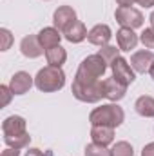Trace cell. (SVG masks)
Listing matches in <instances>:
<instances>
[{"instance_id": "17", "label": "cell", "mask_w": 154, "mask_h": 156, "mask_svg": "<svg viewBox=\"0 0 154 156\" xmlns=\"http://www.w3.org/2000/svg\"><path fill=\"white\" fill-rule=\"evenodd\" d=\"M87 29H85V26L80 22V20H75L65 31H64V37L67 42H71V44H80V42H83V40L87 38Z\"/></svg>"}, {"instance_id": "25", "label": "cell", "mask_w": 154, "mask_h": 156, "mask_svg": "<svg viewBox=\"0 0 154 156\" xmlns=\"http://www.w3.org/2000/svg\"><path fill=\"white\" fill-rule=\"evenodd\" d=\"M0 94H2V107H5L9 102H11V96H13V91L9 85H0Z\"/></svg>"}, {"instance_id": "26", "label": "cell", "mask_w": 154, "mask_h": 156, "mask_svg": "<svg viewBox=\"0 0 154 156\" xmlns=\"http://www.w3.org/2000/svg\"><path fill=\"white\" fill-rule=\"evenodd\" d=\"M0 156H20V149H13V147H7L2 151Z\"/></svg>"}, {"instance_id": "13", "label": "cell", "mask_w": 154, "mask_h": 156, "mask_svg": "<svg viewBox=\"0 0 154 156\" xmlns=\"http://www.w3.org/2000/svg\"><path fill=\"white\" fill-rule=\"evenodd\" d=\"M103 87H105V98L111 100L113 104L118 102V100H121L125 96V91H127V85H123L121 82H118L114 76L103 80Z\"/></svg>"}, {"instance_id": "19", "label": "cell", "mask_w": 154, "mask_h": 156, "mask_svg": "<svg viewBox=\"0 0 154 156\" xmlns=\"http://www.w3.org/2000/svg\"><path fill=\"white\" fill-rule=\"evenodd\" d=\"M45 58H47V64L53 66V67H62L67 60V51L62 47V45H54L51 49L45 51Z\"/></svg>"}, {"instance_id": "18", "label": "cell", "mask_w": 154, "mask_h": 156, "mask_svg": "<svg viewBox=\"0 0 154 156\" xmlns=\"http://www.w3.org/2000/svg\"><path fill=\"white\" fill-rule=\"evenodd\" d=\"M134 109L140 116L143 118H154V98L149 94H143L140 96L136 102H134Z\"/></svg>"}, {"instance_id": "23", "label": "cell", "mask_w": 154, "mask_h": 156, "mask_svg": "<svg viewBox=\"0 0 154 156\" xmlns=\"http://www.w3.org/2000/svg\"><path fill=\"white\" fill-rule=\"evenodd\" d=\"M142 44L147 47V49H154V27H147L143 29V33L140 35Z\"/></svg>"}, {"instance_id": "10", "label": "cell", "mask_w": 154, "mask_h": 156, "mask_svg": "<svg viewBox=\"0 0 154 156\" xmlns=\"http://www.w3.org/2000/svg\"><path fill=\"white\" fill-rule=\"evenodd\" d=\"M9 87L13 91V94H26L31 87H33V76L26 71H18L11 76Z\"/></svg>"}, {"instance_id": "8", "label": "cell", "mask_w": 154, "mask_h": 156, "mask_svg": "<svg viewBox=\"0 0 154 156\" xmlns=\"http://www.w3.org/2000/svg\"><path fill=\"white\" fill-rule=\"evenodd\" d=\"M76 20V11L71 7V5H60L56 11H54V15H53V24H54V27L58 29V31H65L73 22Z\"/></svg>"}, {"instance_id": "24", "label": "cell", "mask_w": 154, "mask_h": 156, "mask_svg": "<svg viewBox=\"0 0 154 156\" xmlns=\"http://www.w3.org/2000/svg\"><path fill=\"white\" fill-rule=\"evenodd\" d=\"M0 38H2V51H7L9 47H11V44H13V35H11V31L9 29H5V27H2L0 29Z\"/></svg>"}, {"instance_id": "21", "label": "cell", "mask_w": 154, "mask_h": 156, "mask_svg": "<svg viewBox=\"0 0 154 156\" xmlns=\"http://www.w3.org/2000/svg\"><path fill=\"white\" fill-rule=\"evenodd\" d=\"M111 156H134V149L129 142H116L111 149Z\"/></svg>"}, {"instance_id": "22", "label": "cell", "mask_w": 154, "mask_h": 156, "mask_svg": "<svg viewBox=\"0 0 154 156\" xmlns=\"http://www.w3.org/2000/svg\"><path fill=\"white\" fill-rule=\"evenodd\" d=\"M85 156H111V151L98 144H89L85 147Z\"/></svg>"}, {"instance_id": "29", "label": "cell", "mask_w": 154, "mask_h": 156, "mask_svg": "<svg viewBox=\"0 0 154 156\" xmlns=\"http://www.w3.org/2000/svg\"><path fill=\"white\" fill-rule=\"evenodd\" d=\"M24 156H44V153H42L40 149H35V147H33V149L26 151V154H24Z\"/></svg>"}, {"instance_id": "27", "label": "cell", "mask_w": 154, "mask_h": 156, "mask_svg": "<svg viewBox=\"0 0 154 156\" xmlns=\"http://www.w3.org/2000/svg\"><path fill=\"white\" fill-rule=\"evenodd\" d=\"M142 156H154V142L152 144H147L142 151Z\"/></svg>"}, {"instance_id": "16", "label": "cell", "mask_w": 154, "mask_h": 156, "mask_svg": "<svg viewBox=\"0 0 154 156\" xmlns=\"http://www.w3.org/2000/svg\"><path fill=\"white\" fill-rule=\"evenodd\" d=\"M37 37L40 40V45L45 51L51 49V47H54V45H60V38H62V35H60V31L56 27H44Z\"/></svg>"}, {"instance_id": "9", "label": "cell", "mask_w": 154, "mask_h": 156, "mask_svg": "<svg viewBox=\"0 0 154 156\" xmlns=\"http://www.w3.org/2000/svg\"><path fill=\"white\" fill-rule=\"evenodd\" d=\"M154 64V53L152 51H136L132 56H131V67L136 71V73H149L151 66Z\"/></svg>"}, {"instance_id": "4", "label": "cell", "mask_w": 154, "mask_h": 156, "mask_svg": "<svg viewBox=\"0 0 154 156\" xmlns=\"http://www.w3.org/2000/svg\"><path fill=\"white\" fill-rule=\"evenodd\" d=\"M123 120H125V113L116 104H107V105L96 107L89 115V122L93 125H105V127H113V129L121 125Z\"/></svg>"}, {"instance_id": "12", "label": "cell", "mask_w": 154, "mask_h": 156, "mask_svg": "<svg viewBox=\"0 0 154 156\" xmlns=\"http://www.w3.org/2000/svg\"><path fill=\"white\" fill-rule=\"evenodd\" d=\"M20 51L26 58H38L42 56V53L45 51L42 45H40L38 37L35 35H29V37H24L22 42H20Z\"/></svg>"}, {"instance_id": "20", "label": "cell", "mask_w": 154, "mask_h": 156, "mask_svg": "<svg viewBox=\"0 0 154 156\" xmlns=\"http://www.w3.org/2000/svg\"><path fill=\"white\" fill-rule=\"evenodd\" d=\"M98 55L105 60V64H107V66H113V64H114V60L120 56V49H116L114 45H103V47L98 51Z\"/></svg>"}, {"instance_id": "5", "label": "cell", "mask_w": 154, "mask_h": 156, "mask_svg": "<svg viewBox=\"0 0 154 156\" xmlns=\"http://www.w3.org/2000/svg\"><path fill=\"white\" fill-rule=\"evenodd\" d=\"M71 91H73V96L76 100L85 102V104H96V102H100L105 96L103 82H94V83H78V82H73Z\"/></svg>"}, {"instance_id": "7", "label": "cell", "mask_w": 154, "mask_h": 156, "mask_svg": "<svg viewBox=\"0 0 154 156\" xmlns=\"http://www.w3.org/2000/svg\"><path fill=\"white\" fill-rule=\"evenodd\" d=\"M111 67H113V76H114L118 82H121L123 85H131V83L136 80V75H134L132 67H131L129 62H127L125 58H121V56L116 58L114 64H113Z\"/></svg>"}, {"instance_id": "11", "label": "cell", "mask_w": 154, "mask_h": 156, "mask_svg": "<svg viewBox=\"0 0 154 156\" xmlns=\"http://www.w3.org/2000/svg\"><path fill=\"white\" fill-rule=\"evenodd\" d=\"M111 38H113V31H111V27H109L107 24H98V26H94V27L89 31V35H87V40H89L93 45H100V47L107 45Z\"/></svg>"}, {"instance_id": "1", "label": "cell", "mask_w": 154, "mask_h": 156, "mask_svg": "<svg viewBox=\"0 0 154 156\" xmlns=\"http://www.w3.org/2000/svg\"><path fill=\"white\" fill-rule=\"evenodd\" d=\"M2 133H4V142L7 147L13 149H24L29 145L31 136L26 131V120L22 116H7L2 123Z\"/></svg>"}, {"instance_id": "3", "label": "cell", "mask_w": 154, "mask_h": 156, "mask_svg": "<svg viewBox=\"0 0 154 156\" xmlns=\"http://www.w3.org/2000/svg\"><path fill=\"white\" fill-rule=\"evenodd\" d=\"M35 85L42 93H54L60 91L65 85V73L62 71V67H53L47 66L44 69H40L38 75L35 76Z\"/></svg>"}, {"instance_id": "31", "label": "cell", "mask_w": 154, "mask_h": 156, "mask_svg": "<svg viewBox=\"0 0 154 156\" xmlns=\"http://www.w3.org/2000/svg\"><path fill=\"white\" fill-rule=\"evenodd\" d=\"M149 75H151V78L154 80V64L151 66V69H149Z\"/></svg>"}, {"instance_id": "14", "label": "cell", "mask_w": 154, "mask_h": 156, "mask_svg": "<svg viewBox=\"0 0 154 156\" xmlns=\"http://www.w3.org/2000/svg\"><path fill=\"white\" fill-rule=\"evenodd\" d=\"M91 138H93V144L107 147L109 144L114 142V129L113 127H105V125H93Z\"/></svg>"}, {"instance_id": "15", "label": "cell", "mask_w": 154, "mask_h": 156, "mask_svg": "<svg viewBox=\"0 0 154 156\" xmlns=\"http://www.w3.org/2000/svg\"><path fill=\"white\" fill-rule=\"evenodd\" d=\"M138 35L134 33V29L129 27H121L116 33V42H118V49L120 51H131L138 45Z\"/></svg>"}, {"instance_id": "30", "label": "cell", "mask_w": 154, "mask_h": 156, "mask_svg": "<svg viewBox=\"0 0 154 156\" xmlns=\"http://www.w3.org/2000/svg\"><path fill=\"white\" fill-rule=\"evenodd\" d=\"M140 5H143V7H152L154 5V0H136Z\"/></svg>"}, {"instance_id": "2", "label": "cell", "mask_w": 154, "mask_h": 156, "mask_svg": "<svg viewBox=\"0 0 154 156\" xmlns=\"http://www.w3.org/2000/svg\"><path fill=\"white\" fill-rule=\"evenodd\" d=\"M107 71V64L100 55H89L87 58L82 60L80 67L76 71L75 82L78 83H94L100 82V78L105 75Z\"/></svg>"}, {"instance_id": "28", "label": "cell", "mask_w": 154, "mask_h": 156, "mask_svg": "<svg viewBox=\"0 0 154 156\" xmlns=\"http://www.w3.org/2000/svg\"><path fill=\"white\" fill-rule=\"evenodd\" d=\"M134 2H136V0H116V4H118L120 7H132Z\"/></svg>"}, {"instance_id": "6", "label": "cell", "mask_w": 154, "mask_h": 156, "mask_svg": "<svg viewBox=\"0 0 154 156\" xmlns=\"http://www.w3.org/2000/svg\"><path fill=\"white\" fill-rule=\"evenodd\" d=\"M114 18L121 27L136 29L143 26V15L136 7H118L114 11Z\"/></svg>"}, {"instance_id": "32", "label": "cell", "mask_w": 154, "mask_h": 156, "mask_svg": "<svg viewBox=\"0 0 154 156\" xmlns=\"http://www.w3.org/2000/svg\"><path fill=\"white\" fill-rule=\"evenodd\" d=\"M149 20H151V27H154V11L151 13V18Z\"/></svg>"}]
</instances>
